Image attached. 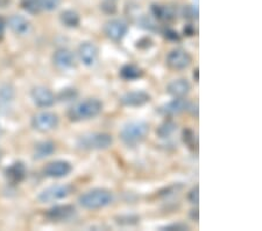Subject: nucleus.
<instances>
[{
  "mask_svg": "<svg viewBox=\"0 0 262 231\" xmlns=\"http://www.w3.org/2000/svg\"><path fill=\"white\" fill-rule=\"evenodd\" d=\"M188 200L190 201V203L192 204L198 203V201H200V197H198V186H196L195 188H192L191 191H190L188 195Z\"/></svg>",
  "mask_w": 262,
  "mask_h": 231,
  "instance_id": "33",
  "label": "nucleus"
},
{
  "mask_svg": "<svg viewBox=\"0 0 262 231\" xmlns=\"http://www.w3.org/2000/svg\"><path fill=\"white\" fill-rule=\"evenodd\" d=\"M100 8L107 14H113V13H116V11H117V7L112 0H105V2L100 4Z\"/></svg>",
  "mask_w": 262,
  "mask_h": 231,
  "instance_id": "30",
  "label": "nucleus"
},
{
  "mask_svg": "<svg viewBox=\"0 0 262 231\" xmlns=\"http://www.w3.org/2000/svg\"><path fill=\"white\" fill-rule=\"evenodd\" d=\"M21 7L29 14H39L42 11L39 0H21Z\"/></svg>",
  "mask_w": 262,
  "mask_h": 231,
  "instance_id": "25",
  "label": "nucleus"
},
{
  "mask_svg": "<svg viewBox=\"0 0 262 231\" xmlns=\"http://www.w3.org/2000/svg\"><path fill=\"white\" fill-rule=\"evenodd\" d=\"M8 27H10L11 31L15 33L16 35H25L29 32L31 24H29V21L25 18V16L14 14L8 19Z\"/></svg>",
  "mask_w": 262,
  "mask_h": 231,
  "instance_id": "19",
  "label": "nucleus"
},
{
  "mask_svg": "<svg viewBox=\"0 0 262 231\" xmlns=\"http://www.w3.org/2000/svg\"><path fill=\"white\" fill-rule=\"evenodd\" d=\"M71 171H73V166H71L70 162L64 160H56L49 162L48 165L45 167L43 173L46 176H48V178L60 179L69 175Z\"/></svg>",
  "mask_w": 262,
  "mask_h": 231,
  "instance_id": "11",
  "label": "nucleus"
},
{
  "mask_svg": "<svg viewBox=\"0 0 262 231\" xmlns=\"http://www.w3.org/2000/svg\"><path fill=\"white\" fill-rule=\"evenodd\" d=\"M31 97L35 105L40 108H49L55 103V96L48 88L35 87L31 91Z\"/></svg>",
  "mask_w": 262,
  "mask_h": 231,
  "instance_id": "12",
  "label": "nucleus"
},
{
  "mask_svg": "<svg viewBox=\"0 0 262 231\" xmlns=\"http://www.w3.org/2000/svg\"><path fill=\"white\" fill-rule=\"evenodd\" d=\"M41 10L45 11H54L60 6L61 0H39Z\"/></svg>",
  "mask_w": 262,
  "mask_h": 231,
  "instance_id": "28",
  "label": "nucleus"
},
{
  "mask_svg": "<svg viewBox=\"0 0 262 231\" xmlns=\"http://www.w3.org/2000/svg\"><path fill=\"white\" fill-rule=\"evenodd\" d=\"M196 76V82H198V68H196L195 73H193V77Z\"/></svg>",
  "mask_w": 262,
  "mask_h": 231,
  "instance_id": "36",
  "label": "nucleus"
},
{
  "mask_svg": "<svg viewBox=\"0 0 262 231\" xmlns=\"http://www.w3.org/2000/svg\"><path fill=\"white\" fill-rule=\"evenodd\" d=\"M32 125L37 131L48 132L58 125V117L54 112L42 111L33 117Z\"/></svg>",
  "mask_w": 262,
  "mask_h": 231,
  "instance_id": "7",
  "label": "nucleus"
},
{
  "mask_svg": "<svg viewBox=\"0 0 262 231\" xmlns=\"http://www.w3.org/2000/svg\"><path fill=\"white\" fill-rule=\"evenodd\" d=\"M182 140L185 144V146H188L191 151H197L198 149V139L197 136L193 130L190 128H187L183 130L182 132Z\"/></svg>",
  "mask_w": 262,
  "mask_h": 231,
  "instance_id": "24",
  "label": "nucleus"
},
{
  "mask_svg": "<svg viewBox=\"0 0 262 231\" xmlns=\"http://www.w3.org/2000/svg\"><path fill=\"white\" fill-rule=\"evenodd\" d=\"M4 3H5V2H4V0H0V5H3Z\"/></svg>",
  "mask_w": 262,
  "mask_h": 231,
  "instance_id": "37",
  "label": "nucleus"
},
{
  "mask_svg": "<svg viewBox=\"0 0 262 231\" xmlns=\"http://www.w3.org/2000/svg\"><path fill=\"white\" fill-rule=\"evenodd\" d=\"M119 75L125 81H135V79L142 77L143 71L140 67L135 65H125L120 69Z\"/></svg>",
  "mask_w": 262,
  "mask_h": 231,
  "instance_id": "21",
  "label": "nucleus"
},
{
  "mask_svg": "<svg viewBox=\"0 0 262 231\" xmlns=\"http://www.w3.org/2000/svg\"><path fill=\"white\" fill-rule=\"evenodd\" d=\"M190 90H191V86L190 83L184 78L175 79L168 84L167 91L169 95H171L174 98H184L189 95Z\"/></svg>",
  "mask_w": 262,
  "mask_h": 231,
  "instance_id": "15",
  "label": "nucleus"
},
{
  "mask_svg": "<svg viewBox=\"0 0 262 231\" xmlns=\"http://www.w3.org/2000/svg\"><path fill=\"white\" fill-rule=\"evenodd\" d=\"M113 139L108 133L105 132H94L83 134L78 138V149L84 151H100L106 150L112 145Z\"/></svg>",
  "mask_w": 262,
  "mask_h": 231,
  "instance_id": "4",
  "label": "nucleus"
},
{
  "mask_svg": "<svg viewBox=\"0 0 262 231\" xmlns=\"http://www.w3.org/2000/svg\"><path fill=\"white\" fill-rule=\"evenodd\" d=\"M5 176L11 184L20 183L26 176V167H25L24 162L16 161L12 163L10 167H7L5 170Z\"/></svg>",
  "mask_w": 262,
  "mask_h": 231,
  "instance_id": "17",
  "label": "nucleus"
},
{
  "mask_svg": "<svg viewBox=\"0 0 262 231\" xmlns=\"http://www.w3.org/2000/svg\"><path fill=\"white\" fill-rule=\"evenodd\" d=\"M54 65L62 70L73 68L75 65V56L69 49L62 48L55 52L53 56Z\"/></svg>",
  "mask_w": 262,
  "mask_h": 231,
  "instance_id": "14",
  "label": "nucleus"
},
{
  "mask_svg": "<svg viewBox=\"0 0 262 231\" xmlns=\"http://www.w3.org/2000/svg\"><path fill=\"white\" fill-rule=\"evenodd\" d=\"M128 32V25L121 19H113L107 21L104 26V33L108 40L119 42Z\"/></svg>",
  "mask_w": 262,
  "mask_h": 231,
  "instance_id": "6",
  "label": "nucleus"
},
{
  "mask_svg": "<svg viewBox=\"0 0 262 231\" xmlns=\"http://www.w3.org/2000/svg\"><path fill=\"white\" fill-rule=\"evenodd\" d=\"M195 33H196L195 28H193L191 25H188V26H185V28H184V34L185 35L192 36V35H195Z\"/></svg>",
  "mask_w": 262,
  "mask_h": 231,
  "instance_id": "35",
  "label": "nucleus"
},
{
  "mask_svg": "<svg viewBox=\"0 0 262 231\" xmlns=\"http://www.w3.org/2000/svg\"><path fill=\"white\" fill-rule=\"evenodd\" d=\"M183 16L185 19H197L198 18V8L193 5H187L183 7Z\"/></svg>",
  "mask_w": 262,
  "mask_h": 231,
  "instance_id": "29",
  "label": "nucleus"
},
{
  "mask_svg": "<svg viewBox=\"0 0 262 231\" xmlns=\"http://www.w3.org/2000/svg\"><path fill=\"white\" fill-rule=\"evenodd\" d=\"M5 27H6L5 20H4L3 16H0V41L3 40L4 34H5Z\"/></svg>",
  "mask_w": 262,
  "mask_h": 231,
  "instance_id": "34",
  "label": "nucleus"
},
{
  "mask_svg": "<svg viewBox=\"0 0 262 231\" xmlns=\"http://www.w3.org/2000/svg\"><path fill=\"white\" fill-rule=\"evenodd\" d=\"M192 61V57L185 49H172L167 56V65L172 70H182L188 68Z\"/></svg>",
  "mask_w": 262,
  "mask_h": 231,
  "instance_id": "8",
  "label": "nucleus"
},
{
  "mask_svg": "<svg viewBox=\"0 0 262 231\" xmlns=\"http://www.w3.org/2000/svg\"><path fill=\"white\" fill-rule=\"evenodd\" d=\"M150 99H151L150 95L147 94L146 91L135 90V91L126 92L125 95H122L120 98V103L122 105H125V107L138 108L149 103Z\"/></svg>",
  "mask_w": 262,
  "mask_h": 231,
  "instance_id": "10",
  "label": "nucleus"
},
{
  "mask_svg": "<svg viewBox=\"0 0 262 231\" xmlns=\"http://www.w3.org/2000/svg\"><path fill=\"white\" fill-rule=\"evenodd\" d=\"M151 13L160 21H171L175 19V11L170 6L162 5V4H153L151 5Z\"/></svg>",
  "mask_w": 262,
  "mask_h": 231,
  "instance_id": "20",
  "label": "nucleus"
},
{
  "mask_svg": "<svg viewBox=\"0 0 262 231\" xmlns=\"http://www.w3.org/2000/svg\"><path fill=\"white\" fill-rule=\"evenodd\" d=\"M55 151V144L52 141H41L34 147V159H45L53 154Z\"/></svg>",
  "mask_w": 262,
  "mask_h": 231,
  "instance_id": "22",
  "label": "nucleus"
},
{
  "mask_svg": "<svg viewBox=\"0 0 262 231\" xmlns=\"http://www.w3.org/2000/svg\"><path fill=\"white\" fill-rule=\"evenodd\" d=\"M71 191H73V188L69 184H55V186L43 189L37 196V199L41 203L56 202V201L63 200L69 196Z\"/></svg>",
  "mask_w": 262,
  "mask_h": 231,
  "instance_id": "5",
  "label": "nucleus"
},
{
  "mask_svg": "<svg viewBox=\"0 0 262 231\" xmlns=\"http://www.w3.org/2000/svg\"><path fill=\"white\" fill-rule=\"evenodd\" d=\"M76 214V209L73 205L66 204V205H56L52 209H49L46 216L53 222H64L69 221L73 218Z\"/></svg>",
  "mask_w": 262,
  "mask_h": 231,
  "instance_id": "13",
  "label": "nucleus"
},
{
  "mask_svg": "<svg viewBox=\"0 0 262 231\" xmlns=\"http://www.w3.org/2000/svg\"><path fill=\"white\" fill-rule=\"evenodd\" d=\"M189 109V103L187 99L184 98H175L171 102L162 105L160 108V112L164 116H175L180 115V113L184 112Z\"/></svg>",
  "mask_w": 262,
  "mask_h": 231,
  "instance_id": "18",
  "label": "nucleus"
},
{
  "mask_svg": "<svg viewBox=\"0 0 262 231\" xmlns=\"http://www.w3.org/2000/svg\"><path fill=\"white\" fill-rule=\"evenodd\" d=\"M189 226L184 223H174V224H170V225H166L161 228V230H168V231H171V230H188Z\"/></svg>",
  "mask_w": 262,
  "mask_h": 231,
  "instance_id": "32",
  "label": "nucleus"
},
{
  "mask_svg": "<svg viewBox=\"0 0 262 231\" xmlns=\"http://www.w3.org/2000/svg\"><path fill=\"white\" fill-rule=\"evenodd\" d=\"M175 130H176V125L172 123V121H166V123H163L159 128L158 134L160 138H168L169 136H171V134L175 132Z\"/></svg>",
  "mask_w": 262,
  "mask_h": 231,
  "instance_id": "26",
  "label": "nucleus"
},
{
  "mask_svg": "<svg viewBox=\"0 0 262 231\" xmlns=\"http://www.w3.org/2000/svg\"><path fill=\"white\" fill-rule=\"evenodd\" d=\"M113 194L108 189L96 188L91 189L79 196L78 202L88 210H98L107 207L112 203Z\"/></svg>",
  "mask_w": 262,
  "mask_h": 231,
  "instance_id": "2",
  "label": "nucleus"
},
{
  "mask_svg": "<svg viewBox=\"0 0 262 231\" xmlns=\"http://www.w3.org/2000/svg\"><path fill=\"white\" fill-rule=\"evenodd\" d=\"M163 36L166 37L167 40L169 41H180L181 37H180V34L177 33L176 31H174V29L171 28H166L163 31Z\"/></svg>",
  "mask_w": 262,
  "mask_h": 231,
  "instance_id": "31",
  "label": "nucleus"
},
{
  "mask_svg": "<svg viewBox=\"0 0 262 231\" xmlns=\"http://www.w3.org/2000/svg\"><path fill=\"white\" fill-rule=\"evenodd\" d=\"M77 54H78L79 60H81V62L84 66L92 67L96 65L97 61H98L99 50L94 42L85 41L79 45Z\"/></svg>",
  "mask_w": 262,
  "mask_h": 231,
  "instance_id": "9",
  "label": "nucleus"
},
{
  "mask_svg": "<svg viewBox=\"0 0 262 231\" xmlns=\"http://www.w3.org/2000/svg\"><path fill=\"white\" fill-rule=\"evenodd\" d=\"M78 92L76 89L73 88H67V89H63L60 94H58V100L61 102H71V100H75L77 98Z\"/></svg>",
  "mask_w": 262,
  "mask_h": 231,
  "instance_id": "27",
  "label": "nucleus"
},
{
  "mask_svg": "<svg viewBox=\"0 0 262 231\" xmlns=\"http://www.w3.org/2000/svg\"><path fill=\"white\" fill-rule=\"evenodd\" d=\"M60 20L66 27L69 28H76L79 26V24H81V16H79L77 12H75L73 10L63 11L60 14Z\"/></svg>",
  "mask_w": 262,
  "mask_h": 231,
  "instance_id": "23",
  "label": "nucleus"
},
{
  "mask_svg": "<svg viewBox=\"0 0 262 231\" xmlns=\"http://www.w3.org/2000/svg\"><path fill=\"white\" fill-rule=\"evenodd\" d=\"M148 132H149V126L145 121H130L126 124L120 131V139L127 146H135L145 140Z\"/></svg>",
  "mask_w": 262,
  "mask_h": 231,
  "instance_id": "3",
  "label": "nucleus"
},
{
  "mask_svg": "<svg viewBox=\"0 0 262 231\" xmlns=\"http://www.w3.org/2000/svg\"><path fill=\"white\" fill-rule=\"evenodd\" d=\"M103 111V103L97 98H88L74 104L68 110V118L74 123L94 119Z\"/></svg>",
  "mask_w": 262,
  "mask_h": 231,
  "instance_id": "1",
  "label": "nucleus"
},
{
  "mask_svg": "<svg viewBox=\"0 0 262 231\" xmlns=\"http://www.w3.org/2000/svg\"><path fill=\"white\" fill-rule=\"evenodd\" d=\"M15 91L11 84H3L0 87V113H7L14 102Z\"/></svg>",
  "mask_w": 262,
  "mask_h": 231,
  "instance_id": "16",
  "label": "nucleus"
}]
</instances>
